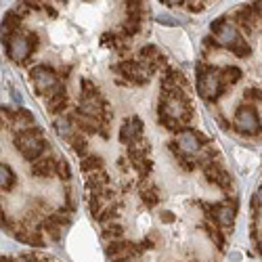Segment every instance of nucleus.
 <instances>
[{
    "mask_svg": "<svg viewBox=\"0 0 262 262\" xmlns=\"http://www.w3.org/2000/svg\"><path fill=\"white\" fill-rule=\"evenodd\" d=\"M15 147L21 154V158L28 162H36L40 160V156L47 151L49 143L42 137V128L34 126V128H21L15 135Z\"/></svg>",
    "mask_w": 262,
    "mask_h": 262,
    "instance_id": "obj_1",
    "label": "nucleus"
},
{
    "mask_svg": "<svg viewBox=\"0 0 262 262\" xmlns=\"http://www.w3.org/2000/svg\"><path fill=\"white\" fill-rule=\"evenodd\" d=\"M198 93L206 101H216L218 97H221V93H223L221 70H216V68L204 70L200 65L198 68Z\"/></svg>",
    "mask_w": 262,
    "mask_h": 262,
    "instance_id": "obj_2",
    "label": "nucleus"
},
{
    "mask_svg": "<svg viewBox=\"0 0 262 262\" xmlns=\"http://www.w3.org/2000/svg\"><path fill=\"white\" fill-rule=\"evenodd\" d=\"M233 126L237 133L242 135H248V137H254L260 133V120H258V112L250 105H242L237 109L235 114V120H233Z\"/></svg>",
    "mask_w": 262,
    "mask_h": 262,
    "instance_id": "obj_3",
    "label": "nucleus"
},
{
    "mask_svg": "<svg viewBox=\"0 0 262 262\" xmlns=\"http://www.w3.org/2000/svg\"><path fill=\"white\" fill-rule=\"evenodd\" d=\"M30 78H32L36 91H38L40 95L51 93L55 86L59 84L57 74H55V70L51 68V65H36V68L30 70Z\"/></svg>",
    "mask_w": 262,
    "mask_h": 262,
    "instance_id": "obj_4",
    "label": "nucleus"
},
{
    "mask_svg": "<svg viewBox=\"0 0 262 262\" xmlns=\"http://www.w3.org/2000/svg\"><path fill=\"white\" fill-rule=\"evenodd\" d=\"M32 53H34V49H32V45H30L28 36L19 34V32L11 36L9 45H7V55H9L15 63H24Z\"/></svg>",
    "mask_w": 262,
    "mask_h": 262,
    "instance_id": "obj_5",
    "label": "nucleus"
},
{
    "mask_svg": "<svg viewBox=\"0 0 262 262\" xmlns=\"http://www.w3.org/2000/svg\"><path fill=\"white\" fill-rule=\"evenodd\" d=\"M210 30H212V34L216 36V42H218L221 47H227V49H229L231 45H235V42L239 40V32H237L233 26L227 24V19H225V17L212 21Z\"/></svg>",
    "mask_w": 262,
    "mask_h": 262,
    "instance_id": "obj_6",
    "label": "nucleus"
},
{
    "mask_svg": "<svg viewBox=\"0 0 262 262\" xmlns=\"http://www.w3.org/2000/svg\"><path fill=\"white\" fill-rule=\"evenodd\" d=\"M204 141L206 139L200 133L191 130V128H185V130H181V133H177V145H179V149L183 151L185 156H195L202 149Z\"/></svg>",
    "mask_w": 262,
    "mask_h": 262,
    "instance_id": "obj_7",
    "label": "nucleus"
},
{
    "mask_svg": "<svg viewBox=\"0 0 262 262\" xmlns=\"http://www.w3.org/2000/svg\"><path fill=\"white\" fill-rule=\"evenodd\" d=\"M204 177L216 185V187H221L223 191L231 189V177L227 174V170L221 166V164H214V162H206L204 164Z\"/></svg>",
    "mask_w": 262,
    "mask_h": 262,
    "instance_id": "obj_8",
    "label": "nucleus"
},
{
    "mask_svg": "<svg viewBox=\"0 0 262 262\" xmlns=\"http://www.w3.org/2000/svg\"><path fill=\"white\" fill-rule=\"evenodd\" d=\"M68 93H65V86L63 84H57L55 89L51 91V93H47V97H45V103H47V109L51 114H57V116H61L63 114V109L68 107Z\"/></svg>",
    "mask_w": 262,
    "mask_h": 262,
    "instance_id": "obj_9",
    "label": "nucleus"
},
{
    "mask_svg": "<svg viewBox=\"0 0 262 262\" xmlns=\"http://www.w3.org/2000/svg\"><path fill=\"white\" fill-rule=\"evenodd\" d=\"M70 118H72L74 126L80 130L82 135H95V133H99V130H101V122L91 118V116H86V114H82L80 109H76L74 114H70Z\"/></svg>",
    "mask_w": 262,
    "mask_h": 262,
    "instance_id": "obj_10",
    "label": "nucleus"
},
{
    "mask_svg": "<svg viewBox=\"0 0 262 262\" xmlns=\"http://www.w3.org/2000/svg\"><path fill=\"white\" fill-rule=\"evenodd\" d=\"M212 216H214V221L221 225V227H233L235 223V208L229 206V204H214V206H208Z\"/></svg>",
    "mask_w": 262,
    "mask_h": 262,
    "instance_id": "obj_11",
    "label": "nucleus"
},
{
    "mask_svg": "<svg viewBox=\"0 0 262 262\" xmlns=\"http://www.w3.org/2000/svg\"><path fill=\"white\" fill-rule=\"evenodd\" d=\"M55 162L53 158H45V160H36L32 164V174L36 179H49L55 174Z\"/></svg>",
    "mask_w": 262,
    "mask_h": 262,
    "instance_id": "obj_12",
    "label": "nucleus"
},
{
    "mask_svg": "<svg viewBox=\"0 0 262 262\" xmlns=\"http://www.w3.org/2000/svg\"><path fill=\"white\" fill-rule=\"evenodd\" d=\"M86 187H89V191H93V193L101 191L103 187H109V174L103 168L97 172H91L89 179H86Z\"/></svg>",
    "mask_w": 262,
    "mask_h": 262,
    "instance_id": "obj_13",
    "label": "nucleus"
},
{
    "mask_svg": "<svg viewBox=\"0 0 262 262\" xmlns=\"http://www.w3.org/2000/svg\"><path fill=\"white\" fill-rule=\"evenodd\" d=\"M256 19H258V15H256L254 7H244V9H239V11H237V21H239V26H242V30L248 32V34L254 30Z\"/></svg>",
    "mask_w": 262,
    "mask_h": 262,
    "instance_id": "obj_14",
    "label": "nucleus"
},
{
    "mask_svg": "<svg viewBox=\"0 0 262 262\" xmlns=\"http://www.w3.org/2000/svg\"><path fill=\"white\" fill-rule=\"evenodd\" d=\"M21 21H24V17H21L15 9L9 11V13H5V19H3V36H9V32L11 34H17L19 28H21Z\"/></svg>",
    "mask_w": 262,
    "mask_h": 262,
    "instance_id": "obj_15",
    "label": "nucleus"
},
{
    "mask_svg": "<svg viewBox=\"0 0 262 262\" xmlns=\"http://www.w3.org/2000/svg\"><path fill=\"white\" fill-rule=\"evenodd\" d=\"M53 128L57 130L59 137H65V139H70L76 133V126H74L70 116H57L55 122H53Z\"/></svg>",
    "mask_w": 262,
    "mask_h": 262,
    "instance_id": "obj_16",
    "label": "nucleus"
},
{
    "mask_svg": "<svg viewBox=\"0 0 262 262\" xmlns=\"http://www.w3.org/2000/svg\"><path fill=\"white\" fill-rule=\"evenodd\" d=\"M137 141H141V137L137 135V130H135L133 122H130V120H126V122L122 124V128H120V143L130 147V145H133V143H137Z\"/></svg>",
    "mask_w": 262,
    "mask_h": 262,
    "instance_id": "obj_17",
    "label": "nucleus"
},
{
    "mask_svg": "<svg viewBox=\"0 0 262 262\" xmlns=\"http://www.w3.org/2000/svg\"><path fill=\"white\" fill-rule=\"evenodd\" d=\"M103 158L99 156V154H89V156H84L82 158V164H80V168L84 170V172H97V170H101L103 168Z\"/></svg>",
    "mask_w": 262,
    "mask_h": 262,
    "instance_id": "obj_18",
    "label": "nucleus"
},
{
    "mask_svg": "<svg viewBox=\"0 0 262 262\" xmlns=\"http://www.w3.org/2000/svg\"><path fill=\"white\" fill-rule=\"evenodd\" d=\"M68 141H70V147L76 151V154L84 158V154H86V147H89V139H86V135H82V133H78V130H76V133H74V135H72Z\"/></svg>",
    "mask_w": 262,
    "mask_h": 262,
    "instance_id": "obj_19",
    "label": "nucleus"
},
{
    "mask_svg": "<svg viewBox=\"0 0 262 262\" xmlns=\"http://www.w3.org/2000/svg\"><path fill=\"white\" fill-rule=\"evenodd\" d=\"M15 181H17V177H15V172L7 166V164H0V189H13L15 187Z\"/></svg>",
    "mask_w": 262,
    "mask_h": 262,
    "instance_id": "obj_20",
    "label": "nucleus"
},
{
    "mask_svg": "<svg viewBox=\"0 0 262 262\" xmlns=\"http://www.w3.org/2000/svg\"><path fill=\"white\" fill-rule=\"evenodd\" d=\"M103 237L105 239H112V242H116V239H122L124 237V227L118 221L107 223V225H103Z\"/></svg>",
    "mask_w": 262,
    "mask_h": 262,
    "instance_id": "obj_21",
    "label": "nucleus"
},
{
    "mask_svg": "<svg viewBox=\"0 0 262 262\" xmlns=\"http://www.w3.org/2000/svg\"><path fill=\"white\" fill-rule=\"evenodd\" d=\"M141 198H143L145 206H149V208H154V206H158V202H160V191H158V187H154V185H149V187H145V189H143V193H141Z\"/></svg>",
    "mask_w": 262,
    "mask_h": 262,
    "instance_id": "obj_22",
    "label": "nucleus"
},
{
    "mask_svg": "<svg viewBox=\"0 0 262 262\" xmlns=\"http://www.w3.org/2000/svg\"><path fill=\"white\" fill-rule=\"evenodd\" d=\"M242 70L235 68V65H229V68H225L221 72V78H223V84H237L239 80H242Z\"/></svg>",
    "mask_w": 262,
    "mask_h": 262,
    "instance_id": "obj_23",
    "label": "nucleus"
},
{
    "mask_svg": "<svg viewBox=\"0 0 262 262\" xmlns=\"http://www.w3.org/2000/svg\"><path fill=\"white\" fill-rule=\"evenodd\" d=\"M204 229H206V235L212 239V242L218 246V248H223L225 246V233L218 229L216 225H210V223H204Z\"/></svg>",
    "mask_w": 262,
    "mask_h": 262,
    "instance_id": "obj_24",
    "label": "nucleus"
},
{
    "mask_svg": "<svg viewBox=\"0 0 262 262\" xmlns=\"http://www.w3.org/2000/svg\"><path fill=\"white\" fill-rule=\"evenodd\" d=\"M229 51L235 55V57H239V59H244V57H250V53H252V49H250V45L244 40V38H239L235 45H231L229 47Z\"/></svg>",
    "mask_w": 262,
    "mask_h": 262,
    "instance_id": "obj_25",
    "label": "nucleus"
},
{
    "mask_svg": "<svg viewBox=\"0 0 262 262\" xmlns=\"http://www.w3.org/2000/svg\"><path fill=\"white\" fill-rule=\"evenodd\" d=\"M141 32V19H126L124 21V26H122V34L126 36V38H130V36H135V34H139Z\"/></svg>",
    "mask_w": 262,
    "mask_h": 262,
    "instance_id": "obj_26",
    "label": "nucleus"
},
{
    "mask_svg": "<svg viewBox=\"0 0 262 262\" xmlns=\"http://www.w3.org/2000/svg\"><path fill=\"white\" fill-rule=\"evenodd\" d=\"M55 174H57L61 181H70V179H72L70 164L65 162V160H57V162H55Z\"/></svg>",
    "mask_w": 262,
    "mask_h": 262,
    "instance_id": "obj_27",
    "label": "nucleus"
},
{
    "mask_svg": "<svg viewBox=\"0 0 262 262\" xmlns=\"http://www.w3.org/2000/svg\"><path fill=\"white\" fill-rule=\"evenodd\" d=\"M80 86H82V97H101V91H99V86L97 84H93L91 80H82L80 82Z\"/></svg>",
    "mask_w": 262,
    "mask_h": 262,
    "instance_id": "obj_28",
    "label": "nucleus"
},
{
    "mask_svg": "<svg viewBox=\"0 0 262 262\" xmlns=\"http://www.w3.org/2000/svg\"><path fill=\"white\" fill-rule=\"evenodd\" d=\"M162 53L158 51V47H154V45H147V47H143L141 51H139V57L143 59V61H154V59H158Z\"/></svg>",
    "mask_w": 262,
    "mask_h": 262,
    "instance_id": "obj_29",
    "label": "nucleus"
},
{
    "mask_svg": "<svg viewBox=\"0 0 262 262\" xmlns=\"http://www.w3.org/2000/svg\"><path fill=\"white\" fill-rule=\"evenodd\" d=\"M49 221H53L55 225H59V227L63 229V227H68V225H70V214L65 212V210H57L55 214L49 216Z\"/></svg>",
    "mask_w": 262,
    "mask_h": 262,
    "instance_id": "obj_30",
    "label": "nucleus"
},
{
    "mask_svg": "<svg viewBox=\"0 0 262 262\" xmlns=\"http://www.w3.org/2000/svg\"><path fill=\"white\" fill-rule=\"evenodd\" d=\"M158 122H160L166 130H170V133H179L181 126H183L179 120H172V118H166V116H158Z\"/></svg>",
    "mask_w": 262,
    "mask_h": 262,
    "instance_id": "obj_31",
    "label": "nucleus"
},
{
    "mask_svg": "<svg viewBox=\"0 0 262 262\" xmlns=\"http://www.w3.org/2000/svg\"><path fill=\"white\" fill-rule=\"evenodd\" d=\"M17 122L19 124H24V126H34V116H32V112L30 109H19L17 112Z\"/></svg>",
    "mask_w": 262,
    "mask_h": 262,
    "instance_id": "obj_32",
    "label": "nucleus"
},
{
    "mask_svg": "<svg viewBox=\"0 0 262 262\" xmlns=\"http://www.w3.org/2000/svg\"><path fill=\"white\" fill-rule=\"evenodd\" d=\"M135 168H137V172H139V177L141 179H145V177H149V174H151V168H154V166H151V162L149 160H143V162H137V164H133Z\"/></svg>",
    "mask_w": 262,
    "mask_h": 262,
    "instance_id": "obj_33",
    "label": "nucleus"
},
{
    "mask_svg": "<svg viewBox=\"0 0 262 262\" xmlns=\"http://www.w3.org/2000/svg\"><path fill=\"white\" fill-rule=\"evenodd\" d=\"M185 5L189 9V13H200L206 7V0H185Z\"/></svg>",
    "mask_w": 262,
    "mask_h": 262,
    "instance_id": "obj_34",
    "label": "nucleus"
},
{
    "mask_svg": "<svg viewBox=\"0 0 262 262\" xmlns=\"http://www.w3.org/2000/svg\"><path fill=\"white\" fill-rule=\"evenodd\" d=\"M246 99H250V101H262V89H258V86H252V89L246 91Z\"/></svg>",
    "mask_w": 262,
    "mask_h": 262,
    "instance_id": "obj_35",
    "label": "nucleus"
},
{
    "mask_svg": "<svg viewBox=\"0 0 262 262\" xmlns=\"http://www.w3.org/2000/svg\"><path fill=\"white\" fill-rule=\"evenodd\" d=\"M24 5L30 9V11H42L45 9V0H24Z\"/></svg>",
    "mask_w": 262,
    "mask_h": 262,
    "instance_id": "obj_36",
    "label": "nucleus"
},
{
    "mask_svg": "<svg viewBox=\"0 0 262 262\" xmlns=\"http://www.w3.org/2000/svg\"><path fill=\"white\" fill-rule=\"evenodd\" d=\"M156 21H158V24H162V26H179V21L172 19V17H168V15H158Z\"/></svg>",
    "mask_w": 262,
    "mask_h": 262,
    "instance_id": "obj_37",
    "label": "nucleus"
},
{
    "mask_svg": "<svg viewBox=\"0 0 262 262\" xmlns=\"http://www.w3.org/2000/svg\"><path fill=\"white\" fill-rule=\"evenodd\" d=\"M130 122H133V126H135V130H137V135L143 139V122H141L139 118H130Z\"/></svg>",
    "mask_w": 262,
    "mask_h": 262,
    "instance_id": "obj_38",
    "label": "nucleus"
},
{
    "mask_svg": "<svg viewBox=\"0 0 262 262\" xmlns=\"http://www.w3.org/2000/svg\"><path fill=\"white\" fill-rule=\"evenodd\" d=\"M160 218H162V223H166V225L174 223V214H172V212H168V210H166V212H162V214H160Z\"/></svg>",
    "mask_w": 262,
    "mask_h": 262,
    "instance_id": "obj_39",
    "label": "nucleus"
},
{
    "mask_svg": "<svg viewBox=\"0 0 262 262\" xmlns=\"http://www.w3.org/2000/svg\"><path fill=\"white\" fill-rule=\"evenodd\" d=\"M160 3L166 7H181V5H185V0H160Z\"/></svg>",
    "mask_w": 262,
    "mask_h": 262,
    "instance_id": "obj_40",
    "label": "nucleus"
},
{
    "mask_svg": "<svg viewBox=\"0 0 262 262\" xmlns=\"http://www.w3.org/2000/svg\"><path fill=\"white\" fill-rule=\"evenodd\" d=\"M254 204H256V206H262V187H258V191H256V195H254Z\"/></svg>",
    "mask_w": 262,
    "mask_h": 262,
    "instance_id": "obj_41",
    "label": "nucleus"
},
{
    "mask_svg": "<svg viewBox=\"0 0 262 262\" xmlns=\"http://www.w3.org/2000/svg\"><path fill=\"white\" fill-rule=\"evenodd\" d=\"M254 11H256L258 19H262V0H256V3H254Z\"/></svg>",
    "mask_w": 262,
    "mask_h": 262,
    "instance_id": "obj_42",
    "label": "nucleus"
},
{
    "mask_svg": "<svg viewBox=\"0 0 262 262\" xmlns=\"http://www.w3.org/2000/svg\"><path fill=\"white\" fill-rule=\"evenodd\" d=\"M42 11H45V13L49 15V17H53V19L57 17V11H55V9L51 7V5H45V9H42Z\"/></svg>",
    "mask_w": 262,
    "mask_h": 262,
    "instance_id": "obj_43",
    "label": "nucleus"
},
{
    "mask_svg": "<svg viewBox=\"0 0 262 262\" xmlns=\"http://www.w3.org/2000/svg\"><path fill=\"white\" fill-rule=\"evenodd\" d=\"M229 260H231V262H239V260H242V254H237V252H233V254L229 256Z\"/></svg>",
    "mask_w": 262,
    "mask_h": 262,
    "instance_id": "obj_44",
    "label": "nucleus"
},
{
    "mask_svg": "<svg viewBox=\"0 0 262 262\" xmlns=\"http://www.w3.org/2000/svg\"><path fill=\"white\" fill-rule=\"evenodd\" d=\"M11 93H13V99H15L17 103H21V95H19V93H17L15 89H11Z\"/></svg>",
    "mask_w": 262,
    "mask_h": 262,
    "instance_id": "obj_45",
    "label": "nucleus"
},
{
    "mask_svg": "<svg viewBox=\"0 0 262 262\" xmlns=\"http://www.w3.org/2000/svg\"><path fill=\"white\" fill-rule=\"evenodd\" d=\"M0 262H15V260L9 258V256H0Z\"/></svg>",
    "mask_w": 262,
    "mask_h": 262,
    "instance_id": "obj_46",
    "label": "nucleus"
},
{
    "mask_svg": "<svg viewBox=\"0 0 262 262\" xmlns=\"http://www.w3.org/2000/svg\"><path fill=\"white\" fill-rule=\"evenodd\" d=\"M258 250H260V254H262V242H260V248H258Z\"/></svg>",
    "mask_w": 262,
    "mask_h": 262,
    "instance_id": "obj_47",
    "label": "nucleus"
},
{
    "mask_svg": "<svg viewBox=\"0 0 262 262\" xmlns=\"http://www.w3.org/2000/svg\"><path fill=\"white\" fill-rule=\"evenodd\" d=\"M120 262H130V260H128V258H126V260H120Z\"/></svg>",
    "mask_w": 262,
    "mask_h": 262,
    "instance_id": "obj_48",
    "label": "nucleus"
}]
</instances>
